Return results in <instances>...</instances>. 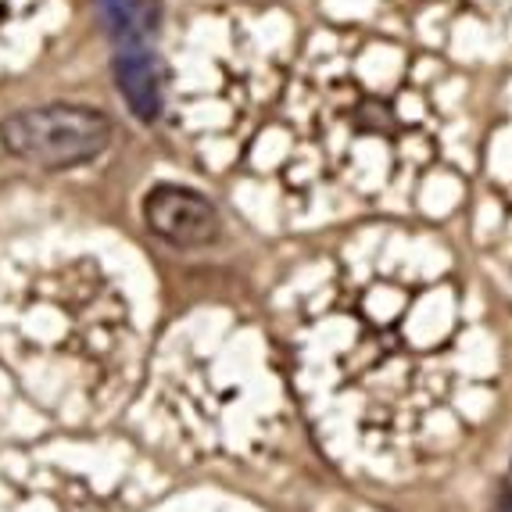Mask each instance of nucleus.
<instances>
[{
  "mask_svg": "<svg viewBox=\"0 0 512 512\" xmlns=\"http://www.w3.org/2000/svg\"><path fill=\"white\" fill-rule=\"evenodd\" d=\"M0 348L29 384L97 402L126 380L137 326L94 258H43L0 287Z\"/></svg>",
  "mask_w": 512,
  "mask_h": 512,
  "instance_id": "1",
  "label": "nucleus"
},
{
  "mask_svg": "<svg viewBox=\"0 0 512 512\" xmlns=\"http://www.w3.org/2000/svg\"><path fill=\"white\" fill-rule=\"evenodd\" d=\"M111 126L101 111L79 104H51V108L22 111L4 122V144L43 169H69L94 162L108 147Z\"/></svg>",
  "mask_w": 512,
  "mask_h": 512,
  "instance_id": "2",
  "label": "nucleus"
},
{
  "mask_svg": "<svg viewBox=\"0 0 512 512\" xmlns=\"http://www.w3.org/2000/svg\"><path fill=\"white\" fill-rule=\"evenodd\" d=\"M147 226L180 248H201L219 233V215L205 197L180 187H158L144 205Z\"/></svg>",
  "mask_w": 512,
  "mask_h": 512,
  "instance_id": "3",
  "label": "nucleus"
},
{
  "mask_svg": "<svg viewBox=\"0 0 512 512\" xmlns=\"http://www.w3.org/2000/svg\"><path fill=\"white\" fill-rule=\"evenodd\" d=\"M61 0H0V72L40 51L58 26Z\"/></svg>",
  "mask_w": 512,
  "mask_h": 512,
  "instance_id": "4",
  "label": "nucleus"
},
{
  "mask_svg": "<svg viewBox=\"0 0 512 512\" xmlns=\"http://www.w3.org/2000/svg\"><path fill=\"white\" fill-rule=\"evenodd\" d=\"M119 90L140 119H154L162 108V83L140 40H122L119 47Z\"/></svg>",
  "mask_w": 512,
  "mask_h": 512,
  "instance_id": "5",
  "label": "nucleus"
},
{
  "mask_svg": "<svg viewBox=\"0 0 512 512\" xmlns=\"http://www.w3.org/2000/svg\"><path fill=\"white\" fill-rule=\"evenodd\" d=\"M104 18L108 26L122 36V40H140L147 26L154 18V4L151 0H101Z\"/></svg>",
  "mask_w": 512,
  "mask_h": 512,
  "instance_id": "6",
  "label": "nucleus"
}]
</instances>
